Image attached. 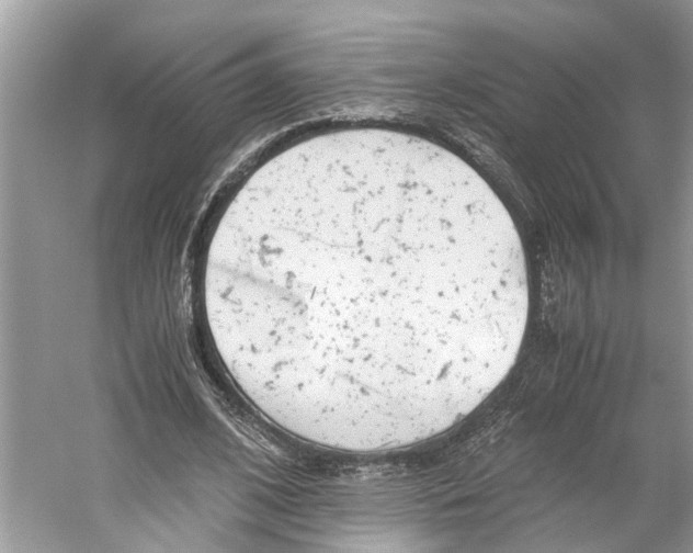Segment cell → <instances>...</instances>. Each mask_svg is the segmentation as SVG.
Listing matches in <instances>:
<instances>
[{
  "label": "cell",
  "mask_w": 693,
  "mask_h": 553,
  "mask_svg": "<svg viewBox=\"0 0 693 553\" xmlns=\"http://www.w3.org/2000/svg\"><path fill=\"white\" fill-rule=\"evenodd\" d=\"M203 296L253 405L352 453L466 418L514 365L529 315L523 247L487 182L442 147L373 128L257 168L215 228Z\"/></svg>",
  "instance_id": "6da1fadb"
}]
</instances>
